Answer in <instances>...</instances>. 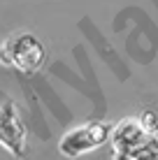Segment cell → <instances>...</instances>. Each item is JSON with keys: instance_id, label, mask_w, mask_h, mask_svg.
<instances>
[{"instance_id": "obj_1", "label": "cell", "mask_w": 158, "mask_h": 160, "mask_svg": "<svg viewBox=\"0 0 158 160\" xmlns=\"http://www.w3.org/2000/svg\"><path fill=\"white\" fill-rule=\"evenodd\" d=\"M47 47L33 32H14L0 44V63L16 68L23 74H35L47 65Z\"/></svg>"}, {"instance_id": "obj_2", "label": "cell", "mask_w": 158, "mask_h": 160, "mask_svg": "<svg viewBox=\"0 0 158 160\" xmlns=\"http://www.w3.org/2000/svg\"><path fill=\"white\" fill-rule=\"evenodd\" d=\"M110 132H112V123H107V121H91L84 125H74L61 137L58 151L65 158L86 156V153L105 146L110 142Z\"/></svg>"}, {"instance_id": "obj_3", "label": "cell", "mask_w": 158, "mask_h": 160, "mask_svg": "<svg viewBox=\"0 0 158 160\" xmlns=\"http://www.w3.org/2000/svg\"><path fill=\"white\" fill-rule=\"evenodd\" d=\"M0 146L16 160L28 156V128L14 100H5L0 104Z\"/></svg>"}, {"instance_id": "obj_4", "label": "cell", "mask_w": 158, "mask_h": 160, "mask_svg": "<svg viewBox=\"0 0 158 160\" xmlns=\"http://www.w3.org/2000/svg\"><path fill=\"white\" fill-rule=\"evenodd\" d=\"M146 132L140 128V123L135 118H123L116 125H112L110 142L114 146V153H126V156H135L140 146L146 142Z\"/></svg>"}, {"instance_id": "obj_5", "label": "cell", "mask_w": 158, "mask_h": 160, "mask_svg": "<svg viewBox=\"0 0 158 160\" xmlns=\"http://www.w3.org/2000/svg\"><path fill=\"white\" fill-rule=\"evenodd\" d=\"M135 160H158V135H149L146 142L135 151Z\"/></svg>"}, {"instance_id": "obj_6", "label": "cell", "mask_w": 158, "mask_h": 160, "mask_svg": "<svg viewBox=\"0 0 158 160\" xmlns=\"http://www.w3.org/2000/svg\"><path fill=\"white\" fill-rule=\"evenodd\" d=\"M135 121L140 123V128H142L146 135H158V112L156 109H142Z\"/></svg>"}, {"instance_id": "obj_7", "label": "cell", "mask_w": 158, "mask_h": 160, "mask_svg": "<svg viewBox=\"0 0 158 160\" xmlns=\"http://www.w3.org/2000/svg\"><path fill=\"white\" fill-rule=\"evenodd\" d=\"M114 160H135L133 156H126V153H114Z\"/></svg>"}]
</instances>
